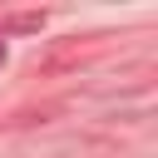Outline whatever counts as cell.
Listing matches in <instances>:
<instances>
[{
  "mask_svg": "<svg viewBox=\"0 0 158 158\" xmlns=\"http://www.w3.org/2000/svg\"><path fill=\"white\" fill-rule=\"evenodd\" d=\"M0 64H5V40H0Z\"/></svg>",
  "mask_w": 158,
  "mask_h": 158,
  "instance_id": "1",
  "label": "cell"
}]
</instances>
